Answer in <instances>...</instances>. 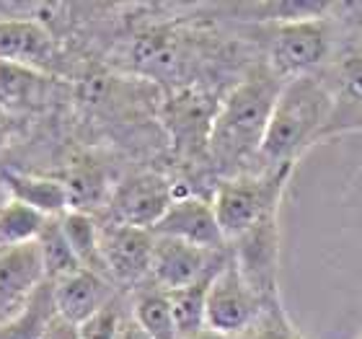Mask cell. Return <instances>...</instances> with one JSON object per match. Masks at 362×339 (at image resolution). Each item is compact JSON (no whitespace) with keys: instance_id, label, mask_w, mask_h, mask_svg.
Returning <instances> with one entry per match:
<instances>
[{"instance_id":"6da1fadb","label":"cell","mask_w":362,"mask_h":339,"mask_svg":"<svg viewBox=\"0 0 362 339\" xmlns=\"http://www.w3.org/2000/svg\"><path fill=\"white\" fill-rule=\"evenodd\" d=\"M332 112V91L318 73L285 81L272 109L259 153V161L264 163L262 171L295 166L308 153V148L321 143Z\"/></svg>"},{"instance_id":"7a4b0ae2","label":"cell","mask_w":362,"mask_h":339,"mask_svg":"<svg viewBox=\"0 0 362 339\" xmlns=\"http://www.w3.org/2000/svg\"><path fill=\"white\" fill-rule=\"evenodd\" d=\"M282 84L285 81H279L269 68L257 70L233 86L218 104L207 153L220 168L235 171L249 161H259L267 125Z\"/></svg>"},{"instance_id":"3957f363","label":"cell","mask_w":362,"mask_h":339,"mask_svg":"<svg viewBox=\"0 0 362 339\" xmlns=\"http://www.w3.org/2000/svg\"><path fill=\"white\" fill-rule=\"evenodd\" d=\"M295 166L262 173H238L218 187L212 207L226 241H235L259 223L279 215V202Z\"/></svg>"},{"instance_id":"277c9868","label":"cell","mask_w":362,"mask_h":339,"mask_svg":"<svg viewBox=\"0 0 362 339\" xmlns=\"http://www.w3.org/2000/svg\"><path fill=\"white\" fill-rule=\"evenodd\" d=\"M332 23L326 16L277 23L269 42V70L279 81L316 76L332 54Z\"/></svg>"},{"instance_id":"5b68a950","label":"cell","mask_w":362,"mask_h":339,"mask_svg":"<svg viewBox=\"0 0 362 339\" xmlns=\"http://www.w3.org/2000/svg\"><path fill=\"white\" fill-rule=\"evenodd\" d=\"M269 309L246 282L233 259L212 277L207 290V329L228 337H246Z\"/></svg>"},{"instance_id":"8992f818","label":"cell","mask_w":362,"mask_h":339,"mask_svg":"<svg viewBox=\"0 0 362 339\" xmlns=\"http://www.w3.org/2000/svg\"><path fill=\"white\" fill-rule=\"evenodd\" d=\"M279 246H282L279 215L259 223L249 234L235 239V267L267 306L279 303V251H282Z\"/></svg>"},{"instance_id":"52a82bcc","label":"cell","mask_w":362,"mask_h":339,"mask_svg":"<svg viewBox=\"0 0 362 339\" xmlns=\"http://www.w3.org/2000/svg\"><path fill=\"white\" fill-rule=\"evenodd\" d=\"M223 251H210L192 246L179 239L156 236V249H153L151 277L163 290H179V287L194 285L202 280L218 275L226 267Z\"/></svg>"},{"instance_id":"ba28073f","label":"cell","mask_w":362,"mask_h":339,"mask_svg":"<svg viewBox=\"0 0 362 339\" xmlns=\"http://www.w3.org/2000/svg\"><path fill=\"white\" fill-rule=\"evenodd\" d=\"M174 187L160 173H137L122 181L112 195L114 223L153 231L174 202Z\"/></svg>"},{"instance_id":"9c48e42d","label":"cell","mask_w":362,"mask_h":339,"mask_svg":"<svg viewBox=\"0 0 362 339\" xmlns=\"http://www.w3.org/2000/svg\"><path fill=\"white\" fill-rule=\"evenodd\" d=\"M156 234L145 228L109 223L101 226V256L106 275L119 282H137L151 275Z\"/></svg>"},{"instance_id":"30bf717a","label":"cell","mask_w":362,"mask_h":339,"mask_svg":"<svg viewBox=\"0 0 362 339\" xmlns=\"http://www.w3.org/2000/svg\"><path fill=\"white\" fill-rule=\"evenodd\" d=\"M153 234L179 239V241L210 251H223V246L228 243L218 226V215H215L212 202L194 195H176L166 215L153 228Z\"/></svg>"},{"instance_id":"8fae6325","label":"cell","mask_w":362,"mask_h":339,"mask_svg":"<svg viewBox=\"0 0 362 339\" xmlns=\"http://www.w3.org/2000/svg\"><path fill=\"white\" fill-rule=\"evenodd\" d=\"M47 280L39 243L0 249V324L13 318Z\"/></svg>"},{"instance_id":"7c38bea8","label":"cell","mask_w":362,"mask_h":339,"mask_svg":"<svg viewBox=\"0 0 362 339\" xmlns=\"http://www.w3.org/2000/svg\"><path fill=\"white\" fill-rule=\"evenodd\" d=\"M54 290V309L57 316H62L70 324H86L98 311L112 306V287L109 280L98 272L78 270L73 275L52 282Z\"/></svg>"},{"instance_id":"4fadbf2b","label":"cell","mask_w":362,"mask_h":339,"mask_svg":"<svg viewBox=\"0 0 362 339\" xmlns=\"http://www.w3.org/2000/svg\"><path fill=\"white\" fill-rule=\"evenodd\" d=\"M329 91L334 98V112L326 127L324 140L341 135V132H360L362 130V50L347 54L332 70Z\"/></svg>"},{"instance_id":"5bb4252c","label":"cell","mask_w":362,"mask_h":339,"mask_svg":"<svg viewBox=\"0 0 362 339\" xmlns=\"http://www.w3.org/2000/svg\"><path fill=\"white\" fill-rule=\"evenodd\" d=\"M218 106L199 91H181L166 106V125L184 153L207 151Z\"/></svg>"},{"instance_id":"9a60e30c","label":"cell","mask_w":362,"mask_h":339,"mask_svg":"<svg viewBox=\"0 0 362 339\" xmlns=\"http://www.w3.org/2000/svg\"><path fill=\"white\" fill-rule=\"evenodd\" d=\"M54 57L52 34L39 21L8 18L0 21V60L42 70Z\"/></svg>"},{"instance_id":"2e32d148","label":"cell","mask_w":362,"mask_h":339,"mask_svg":"<svg viewBox=\"0 0 362 339\" xmlns=\"http://www.w3.org/2000/svg\"><path fill=\"white\" fill-rule=\"evenodd\" d=\"M0 179L6 184L11 200L29 205L31 210L42 212L45 218H62L70 212V195L62 179L52 176H31V173L3 171Z\"/></svg>"},{"instance_id":"e0dca14e","label":"cell","mask_w":362,"mask_h":339,"mask_svg":"<svg viewBox=\"0 0 362 339\" xmlns=\"http://www.w3.org/2000/svg\"><path fill=\"white\" fill-rule=\"evenodd\" d=\"M52 78L45 70L0 60V109L3 112H23L47 101Z\"/></svg>"},{"instance_id":"ac0fdd59","label":"cell","mask_w":362,"mask_h":339,"mask_svg":"<svg viewBox=\"0 0 362 339\" xmlns=\"http://www.w3.org/2000/svg\"><path fill=\"white\" fill-rule=\"evenodd\" d=\"M54 316H57L54 290L52 282L45 280L37 293L31 295V301L13 318L0 324V339H45Z\"/></svg>"},{"instance_id":"d6986e66","label":"cell","mask_w":362,"mask_h":339,"mask_svg":"<svg viewBox=\"0 0 362 339\" xmlns=\"http://www.w3.org/2000/svg\"><path fill=\"white\" fill-rule=\"evenodd\" d=\"M60 226L73 254L78 256L81 267L90 272H98V275L106 277L104 256H101V226H96L93 215L70 210L60 218Z\"/></svg>"},{"instance_id":"ffe728a7","label":"cell","mask_w":362,"mask_h":339,"mask_svg":"<svg viewBox=\"0 0 362 339\" xmlns=\"http://www.w3.org/2000/svg\"><path fill=\"white\" fill-rule=\"evenodd\" d=\"M132 321L153 339H181L168 293L158 285L145 287L137 293L135 306H132Z\"/></svg>"},{"instance_id":"44dd1931","label":"cell","mask_w":362,"mask_h":339,"mask_svg":"<svg viewBox=\"0 0 362 339\" xmlns=\"http://www.w3.org/2000/svg\"><path fill=\"white\" fill-rule=\"evenodd\" d=\"M212 277L179 287V290H166L181 339H192L207 329V290H210Z\"/></svg>"},{"instance_id":"7402d4cb","label":"cell","mask_w":362,"mask_h":339,"mask_svg":"<svg viewBox=\"0 0 362 339\" xmlns=\"http://www.w3.org/2000/svg\"><path fill=\"white\" fill-rule=\"evenodd\" d=\"M47 220L49 218L31 210L29 205L8 200L6 205H0V249L34 243L45 231Z\"/></svg>"},{"instance_id":"603a6c76","label":"cell","mask_w":362,"mask_h":339,"mask_svg":"<svg viewBox=\"0 0 362 339\" xmlns=\"http://www.w3.org/2000/svg\"><path fill=\"white\" fill-rule=\"evenodd\" d=\"M37 243H39V254H42V264H45V275L49 282L83 270L81 262H78V256L70 249L65 234H62L60 218L47 220V226L42 231V236L37 239Z\"/></svg>"},{"instance_id":"cb8c5ba5","label":"cell","mask_w":362,"mask_h":339,"mask_svg":"<svg viewBox=\"0 0 362 339\" xmlns=\"http://www.w3.org/2000/svg\"><path fill=\"white\" fill-rule=\"evenodd\" d=\"M65 187H68L70 195V210L78 212H88L93 207H101L106 200V184H104V173L98 171L96 166H78L70 171Z\"/></svg>"},{"instance_id":"d4e9b609","label":"cell","mask_w":362,"mask_h":339,"mask_svg":"<svg viewBox=\"0 0 362 339\" xmlns=\"http://www.w3.org/2000/svg\"><path fill=\"white\" fill-rule=\"evenodd\" d=\"M243 339H303L290 324V318L282 311V303H274L264 311V316L259 318V324L251 329Z\"/></svg>"},{"instance_id":"484cf974","label":"cell","mask_w":362,"mask_h":339,"mask_svg":"<svg viewBox=\"0 0 362 339\" xmlns=\"http://www.w3.org/2000/svg\"><path fill=\"white\" fill-rule=\"evenodd\" d=\"M119 329L122 316L112 303L104 311H98L93 318H88L86 324L78 326V339H119Z\"/></svg>"},{"instance_id":"4316f807","label":"cell","mask_w":362,"mask_h":339,"mask_svg":"<svg viewBox=\"0 0 362 339\" xmlns=\"http://www.w3.org/2000/svg\"><path fill=\"white\" fill-rule=\"evenodd\" d=\"M119 339H153L135 324V321H122V329H119Z\"/></svg>"},{"instance_id":"83f0119b","label":"cell","mask_w":362,"mask_h":339,"mask_svg":"<svg viewBox=\"0 0 362 339\" xmlns=\"http://www.w3.org/2000/svg\"><path fill=\"white\" fill-rule=\"evenodd\" d=\"M8 135H11V122H8V112L0 109V148L8 143Z\"/></svg>"},{"instance_id":"f1b7e54d","label":"cell","mask_w":362,"mask_h":339,"mask_svg":"<svg viewBox=\"0 0 362 339\" xmlns=\"http://www.w3.org/2000/svg\"><path fill=\"white\" fill-rule=\"evenodd\" d=\"M192 339H243V337H228V334H220V332H212V329H204V332H199L197 337Z\"/></svg>"}]
</instances>
